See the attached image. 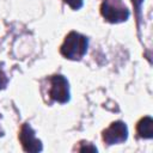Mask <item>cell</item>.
Masks as SVG:
<instances>
[{
  "label": "cell",
  "mask_w": 153,
  "mask_h": 153,
  "mask_svg": "<svg viewBox=\"0 0 153 153\" xmlns=\"http://www.w3.org/2000/svg\"><path fill=\"white\" fill-rule=\"evenodd\" d=\"M72 10H79V8H81L82 7V5H84V0H63Z\"/></svg>",
  "instance_id": "52a82bcc"
},
{
  "label": "cell",
  "mask_w": 153,
  "mask_h": 153,
  "mask_svg": "<svg viewBox=\"0 0 153 153\" xmlns=\"http://www.w3.org/2000/svg\"><path fill=\"white\" fill-rule=\"evenodd\" d=\"M18 137H19V141L25 152L36 153V152H41L43 149L41 140H38L36 137L35 130L31 128V126L29 123H24L22 126Z\"/></svg>",
  "instance_id": "5b68a950"
},
{
  "label": "cell",
  "mask_w": 153,
  "mask_h": 153,
  "mask_svg": "<svg viewBox=\"0 0 153 153\" xmlns=\"http://www.w3.org/2000/svg\"><path fill=\"white\" fill-rule=\"evenodd\" d=\"M0 118H1V116H0ZM0 135H4V131L1 130V128H0Z\"/></svg>",
  "instance_id": "30bf717a"
},
{
  "label": "cell",
  "mask_w": 153,
  "mask_h": 153,
  "mask_svg": "<svg viewBox=\"0 0 153 153\" xmlns=\"http://www.w3.org/2000/svg\"><path fill=\"white\" fill-rule=\"evenodd\" d=\"M85 143H86V145H85L84 147H79L78 151H80V152H82V151H93V152H94V151H96V152H97V148H96L94 146H92L90 142H85Z\"/></svg>",
  "instance_id": "9c48e42d"
},
{
  "label": "cell",
  "mask_w": 153,
  "mask_h": 153,
  "mask_svg": "<svg viewBox=\"0 0 153 153\" xmlns=\"http://www.w3.org/2000/svg\"><path fill=\"white\" fill-rule=\"evenodd\" d=\"M87 47H88V39L86 36L79 32H75V31H71L66 36L60 48V53L66 59L80 60L86 54Z\"/></svg>",
  "instance_id": "6da1fadb"
},
{
  "label": "cell",
  "mask_w": 153,
  "mask_h": 153,
  "mask_svg": "<svg viewBox=\"0 0 153 153\" xmlns=\"http://www.w3.org/2000/svg\"><path fill=\"white\" fill-rule=\"evenodd\" d=\"M100 13L109 23H122L129 18V10L123 0H103Z\"/></svg>",
  "instance_id": "7a4b0ae2"
},
{
  "label": "cell",
  "mask_w": 153,
  "mask_h": 153,
  "mask_svg": "<svg viewBox=\"0 0 153 153\" xmlns=\"http://www.w3.org/2000/svg\"><path fill=\"white\" fill-rule=\"evenodd\" d=\"M137 135L142 139H152L153 137V120L151 116H146L137 122L136 126Z\"/></svg>",
  "instance_id": "8992f818"
},
{
  "label": "cell",
  "mask_w": 153,
  "mask_h": 153,
  "mask_svg": "<svg viewBox=\"0 0 153 153\" xmlns=\"http://www.w3.org/2000/svg\"><path fill=\"white\" fill-rule=\"evenodd\" d=\"M128 139V128L124 122L116 121L103 130V141L106 145L122 143Z\"/></svg>",
  "instance_id": "277c9868"
},
{
  "label": "cell",
  "mask_w": 153,
  "mask_h": 153,
  "mask_svg": "<svg viewBox=\"0 0 153 153\" xmlns=\"http://www.w3.org/2000/svg\"><path fill=\"white\" fill-rule=\"evenodd\" d=\"M7 82H8V79H7L6 74L4 73L2 69H0V90H4L7 86Z\"/></svg>",
  "instance_id": "ba28073f"
},
{
  "label": "cell",
  "mask_w": 153,
  "mask_h": 153,
  "mask_svg": "<svg viewBox=\"0 0 153 153\" xmlns=\"http://www.w3.org/2000/svg\"><path fill=\"white\" fill-rule=\"evenodd\" d=\"M47 92L51 100L59 102L61 104L69 100V86L67 79L63 75H51L47 79Z\"/></svg>",
  "instance_id": "3957f363"
}]
</instances>
